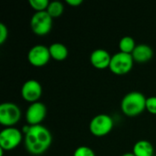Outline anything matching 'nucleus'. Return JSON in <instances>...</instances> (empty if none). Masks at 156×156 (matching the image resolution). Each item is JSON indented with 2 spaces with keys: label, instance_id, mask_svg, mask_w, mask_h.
I'll return each mask as SVG.
<instances>
[{
  "label": "nucleus",
  "instance_id": "1",
  "mask_svg": "<svg viewBox=\"0 0 156 156\" xmlns=\"http://www.w3.org/2000/svg\"><path fill=\"white\" fill-rule=\"evenodd\" d=\"M52 135L50 132L41 124L30 126L25 134V146L27 152L33 155L44 154L51 145Z\"/></svg>",
  "mask_w": 156,
  "mask_h": 156
},
{
  "label": "nucleus",
  "instance_id": "2",
  "mask_svg": "<svg viewBox=\"0 0 156 156\" xmlns=\"http://www.w3.org/2000/svg\"><path fill=\"white\" fill-rule=\"evenodd\" d=\"M146 100L145 96L139 91L129 92L122 100V112L129 117L137 116L146 109Z\"/></svg>",
  "mask_w": 156,
  "mask_h": 156
},
{
  "label": "nucleus",
  "instance_id": "3",
  "mask_svg": "<svg viewBox=\"0 0 156 156\" xmlns=\"http://www.w3.org/2000/svg\"><path fill=\"white\" fill-rule=\"evenodd\" d=\"M133 58L132 54L118 52L112 56L110 69L116 75H124L131 71L133 66Z\"/></svg>",
  "mask_w": 156,
  "mask_h": 156
},
{
  "label": "nucleus",
  "instance_id": "4",
  "mask_svg": "<svg viewBox=\"0 0 156 156\" xmlns=\"http://www.w3.org/2000/svg\"><path fill=\"white\" fill-rule=\"evenodd\" d=\"M21 117V111L12 102H3L0 105V123L6 127H14Z\"/></svg>",
  "mask_w": 156,
  "mask_h": 156
},
{
  "label": "nucleus",
  "instance_id": "5",
  "mask_svg": "<svg viewBox=\"0 0 156 156\" xmlns=\"http://www.w3.org/2000/svg\"><path fill=\"white\" fill-rule=\"evenodd\" d=\"M30 26L35 34L47 35L52 28V17L47 11L36 12L31 17Z\"/></svg>",
  "mask_w": 156,
  "mask_h": 156
},
{
  "label": "nucleus",
  "instance_id": "6",
  "mask_svg": "<svg viewBox=\"0 0 156 156\" xmlns=\"http://www.w3.org/2000/svg\"><path fill=\"white\" fill-rule=\"evenodd\" d=\"M22 141V133L15 127H6L0 133V148L10 151L17 147Z\"/></svg>",
  "mask_w": 156,
  "mask_h": 156
},
{
  "label": "nucleus",
  "instance_id": "7",
  "mask_svg": "<svg viewBox=\"0 0 156 156\" xmlns=\"http://www.w3.org/2000/svg\"><path fill=\"white\" fill-rule=\"evenodd\" d=\"M113 127V120L108 114H99L92 118L90 123V131L95 136L108 134Z\"/></svg>",
  "mask_w": 156,
  "mask_h": 156
},
{
  "label": "nucleus",
  "instance_id": "8",
  "mask_svg": "<svg viewBox=\"0 0 156 156\" xmlns=\"http://www.w3.org/2000/svg\"><path fill=\"white\" fill-rule=\"evenodd\" d=\"M51 56L48 48L44 45H36L30 48L27 54L29 63L35 67H43L50 59Z\"/></svg>",
  "mask_w": 156,
  "mask_h": 156
},
{
  "label": "nucleus",
  "instance_id": "9",
  "mask_svg": "<svg viewBox=\"0 0 156 156\" xmlns=\"http://www.w3.org/2000/svg\"><path fill=\"white\" fill-rule=\"evenodd\" d=\"M46 115H47V108L44 105V103L36 101L28 106L26 112V120L30 126L37 125L44 121Z\"/></svg>",
  "mask_w": 156,
  "mask_h": 156
},
{
  "label": "nucleus",
  "instance_id": "10",
  "mask_svg": "<svg viewBox=\"0 0 156 156\" xmlns=\"http://www.w3.org/2000/svg\"><path fill=\"white\" fill-rule=\"evenodd\" d=\"M42 94V87L36 80H27L21 88V95L23 99L31 103L37 101Z\"/></svg>",
  "mask_w": 156,
  "mask_h": 156
},
{
  "label": "nucleus",
  "instance_id": "11",
  "mask_svg": "<svg viewBox=\"0 0 156 156\" xmlns=\"http://www.w3.org/2000/svg\"><path fill=\"white\" fill-rule=\"evenodd\" d=\"M112 56L110 53L102 48L95 49L90 55V62L92 66L99 69H104L110 67Z\"/></svg>",
  "mask_w": 156,
  "mask_h": 156
},
{
  "label": "nucleus",
  "instance_id": "12",
  "mask_svg": "<svg viewBox=\"0 0 156 156\" xmlns=\"http://www.w3.org/2000/svg\"><path fill=\"white\" fill-rule=\"evenodd\" d=\"M133 58L136 62L144 63L146 61H149L153 56H154V51L152 48L146 44H140L137 45L132 53Z\"/></svg>",
  "mask_w": 156,
  "mask_h": 156
},
{
  "label": "nucleus",
  "instance_id": "13",
  "mask_svg": "<svg viewBox=\"0 0 156 156\" xmlns=\"http://www.w3.org/2000/svg\"><path fill=\"white\" fill-rule=\"evenodd\" d=\"M133 154L135 156H154V149L150 142L146 140H140L134 144Z\"/></svg>",
  "mask_w": 156,
  "mask_h": 156
},
{
  "label": "nucleus",
  "instance_id": "14",
  "mask_svg": "<svg viewBox=\"0 0 156 156\" xmlns=\"http://www.w3.org/2000/svg\"><path fill=\"white\" fill-rule=\"evenodd\" d=\"M48 49L51 58L58 61H62L66 59L69 54L67 47L62 43H53L49 46Z\"/></svg>",
  "mask_w": 156,
  "mask_h": 156
},
{
  "label": "nucleus",
  "instance_id": "15",
  "mask_svg": "<svg viewBox=\"0 0 156 156\" xmlns=\"http://www.w3.org/2000/svg\"><path fill=\"white\" fill-rule=\"evenodd\" d=\"M135 41L132 37L126 36L123 37L119 43V48L121 52L127 53V54H132L135 48Z\"/></svg>",
  "mask_w": 156,
  "mask_h": 156
},
{
  "label": "nucleus",
  "instance_id": "16",
  "mask_svg": "<svg viewBox=\"0 0 156 156\" xmlns=\"http://www.w3.org/2000/svg\"><path fill=\"white\" fill-rule=\"evenodd\" d=\"M64 11V5L61 2L59 1H52L49 3L47 12L49 14V16L53 17H58L62 15Z\"/></svg>",
  "mask_w": 156,
  "mask_h": 156
},
{
  "label": "nucleus",
  "instance_id": "17",
  "mask_svg": "<svg viewBox=\"0 0 156 156\" xmlns=\"http://www.w3.org/2000/svg\"><path fill=\"white\" fill-rule=\"evenodd\" d=\"M28 3L34 10H36L37 12H41L47 11L50 2H48V0H29Z\"/></svg>",
  "mask_w": 156,
  "mask_h": 156
},
{
  "label": "nucleus",
  "instance_id": "18",
  "mask_svg": "<svg viewBox=\"0 0 156 156\" xmlns=\"http://www.w3.org/2000/svg\"><path fill=\"white\" fill-rule=\"evenodd\" d=\"M73 156H95V153L88 146H80L75 150Z\"/></svg>",
  "mask_w": 156,
  "mask_h": 156
},
{
  "label": "nucleus",
  "instance_id": "19",
  "mask_svg": "<svg viewBox=\"0 0 156 156\" xmlns=\"http://www.w3.org/2000/svg\"><path fill=\"white\" fill-rule=\"evenodd\" d=\"M146 110L152 114H156V96H152V97L147 98Z\"/></svg>",
  "mask_w": 156,
  "mask_h": 156
},
{
  "label": "nucleus",
  "instance_id": "20",
  "mask_svg": "<svg viewBox=\"0 0 156 156\" xmlns=\"http://www.w3.org/2000/svg\"><path fill=\"white\" fill-rule=\"evenodd\" d=\"M7 36H8L7 27L3 23H1L0 24V44L1 45L5 43V41L7 38Z\"/></svg>",
  "mask_w": 156,
  "mask_h": 156
},
{
  "label": "nucleus",
  "instance_id": "21",
  "mask_svg": "<svg viewBox=\"0 0 156 156\" xmlns=\"http://www.w3.org/2000/svg\"><path fill=\"white\" fill-rule=\"evenodd\" d=\"M66 2L72 6H78L82 4V0H67Z\"/></svg>",
  "mask_w": 156,
  "mask_h": 156
},
{
  "label": "nucleus",
  "instance_id": "22",
  "mask_svg": "<svg viewBox=\"0 0 156 156\" xmlns=\"http://www.w3.org/2000/svg\"><path fill=\"white\" fill-rule=\"evenodd\" d=\"M122 156H135L133 154H132V153H126V154H122Z\"/></svg>",
  "mask_w": 156,
  "mask_h": 156
}]
</instances>
